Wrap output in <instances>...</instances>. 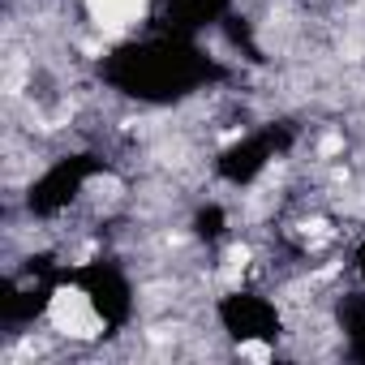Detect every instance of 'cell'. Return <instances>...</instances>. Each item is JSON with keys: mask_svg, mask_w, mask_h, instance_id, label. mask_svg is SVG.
<instances>
[{"mask_svg": "<svg viewBox=\"0 0 365 365\" xmlns=\"http://www.w3.org/2000/svg\"><path fill=\"white\" fill-rule=\"evenodd\" d=\"M48 318L61 335H73V339H95L103 331V318H99V309L91 305V297L82 288H61L48 301Z\"/></svg>", "mask_w": 365, "mask_h": 365, "instance_id": "1", "label": "cell"}, {"mask_svg": "<svg viewBox=\"0 0 365 365\" xmlns=\"http://www.w3.org/2000/svg\"><path fill=\"white\" fill-rule=\"evenodd\" d=\"M86 14L103 31H125L129 22L142 18V0H86Z\"/></svg>", "mask_w": 365, "mask_h": 365, "instance_id": "2", "label": "cell"}, {"mask_svg": "<svg viewBox=\"0 0 365 365\" xmlns=\"http://www.w3.org/2000/svg\"><path fill=\"white\" fill-rule=\"evenodd\" d=\"M241 356H250V361H271V348H267L262 339H245V344H241Z\"/></svg>", "mask_w": 365, "mask_h": 365, "instance_id": "3", "label": "cell"}, {"mask_svg": "<svg viewBox=\"0 0 365 365\" xmlns=\"http://www.w3.org/2000/svg\"><path fill=\"white\" fill-rule=\"evenodd\" d=\"M339 146H344V138H339V133H327V138L318 142V155H335Z\"/></svg>", "mask_w": 365, "mask_h": 365, "instance_id": "4", "label": "cell"}]
</instances>
